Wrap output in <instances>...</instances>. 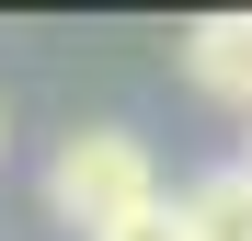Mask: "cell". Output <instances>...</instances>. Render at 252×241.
Instances as JSON below:
<instances>
[{"label": "cell", "mask_w": 252, "mask_h": 241, "mask_svg": "<svg viewBox=\"0 0 252 241\" xmlns=\"http://www.w3.org/2000/svg\"><path fill=\"white\" fill-rule=\"evenodd\" d=\"M46 207L92 241V230H115V218H138V207H160V161H149V138H126V127H80V138H58V161H46Z\"/></svg>", "instance_id": "6da1fadb"}, {"label": "cell", "mask_w": 252, "mask_h": 241, "mask_svg": "<svg viewBox=\"0 0 252 241\" xmlns=\"http://www.w3.org/2000/svg\"><path fill=\"white\" fill-rule=\"evenodd\" d=\"M184 80H195L206 103H241L252 115V12H206L184 34Z\"/></svg>", "instance_id": "7a4b0ae2"}, {"label": "cell", "mask_w": 252, "mask_h": 241, "mask_svg": "<svg viewBox=\"0 0 252 241\" xmlns=\"http://www.w3.org/2000/svg\"><path fill=\"white\" fill-rule=\"evenodd\" d=\"M172 218H184V241H252V172H241V161H218Z\"/></svg>", "instance_id": "3957f363"}, {"label": "cell", "mask_w": 252, "mask_h": 241, "mask_svg": "<svg viewBox=\"0 0 252 241\" xmlns=\"http://www.w3.org/2000/svg\"><path fill=\"white\" fill-rule=\"evenodd\" d=\"M92 241H184V218H172V195H160V207H138V218H115V230H92Z\"/></svg>", "instance_id": "277c9868"}, {"label": "cell", "mask_w": 252, "mask_h": 241, "mask_svg": "<svg viewBox=\"0 0 252 241\" xmlns=\"http://www.w3.org/2000/svg\"><path fill=\"white\" fill-rule=\"evenodd\" d=\"M241 172H252V161H241Z\"/></svg>", "instance_id": "5b68a950"}]
</instances>
